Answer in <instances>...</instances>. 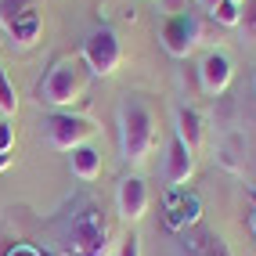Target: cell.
<instances>
[{"label":"cell","mask_w":256,"mask_h":256,"mask_svg":"<svg viewBox=\"0 0 256 256\" xmlns=\"http://www.w3.org/2000/svg\"><path fill=\"white\" fill-rule=\"evenodd\" d=\"M119 256H141V238H138V234L123 238V246H119Z\"/></svg>","instance_id":"obj_19"},{"label":"cell","mask_w":256,"mask_h":256,"mask_svg":"<svg viewBox=\"0 0 256 256\" xmlns=\"http://www.w3.org/2000/svg\"><path fill=\"white\" fill-rule=\"evenodd\" d=\"M83 62L94 76H112L123 62V44H119L116 29H94L87 40H83Z\"/></svg>","instance_id":"obj_5"},{"label":"cell","mask_w":256,"mask_h":256,"mask_svg":"<svg viewBox=\"0 0 256 256\" xmlns=\"http://www.w3.org/2000/svg\"><path fill=\"white\" fill-rule=\"evenodd\" d=\"M195 174V152L188 148L177 134L170 138V148H166V162H162V177L170 188H180L184 180H192Z\"/></svg>","instance_id":"obj_10"},{"label":"cell","mask_w":256,"mask_h":256,"mask_svg":"<svg viewBox=\"0 0 256 256\" xmlns=\"http://www.w3.org/2000/svg\"><path fill=\"white\" fill-rule=\"evenodd\" d=\"M246 195H249V231L256 238V192H246Z\"/></svg>","instance_id":"obj_21"},{"label":"cell","mask_w":256,"mask_h":256,"mask_svg":"<svg viewBox=\"0 0 256 256\" xmlns=\"http://www.w3.org/2000/svg\"><path fill=\"white\" fill-rule=\"evenodd\" d=\"M8 256H40V249H36V246L18 242V246H11V249H8Z\"/></svg>","instance_id":"obj_20"},{"label":"cell","mask_w":256,"mask_h":256,"mask_svg":"<svg viewBox=\"0 0 256 256\" xmlns=\"http://www.w3.org/2000/svg\"><path fill=\"white\" fill-rule=\"evenodd\" d=\"M234 4H242V0H234Z\"/></svg>","instance_id":"obj_26"},{"label":"cell","mask_w":256,"mask_h":256,"mask_svg":"<svg viewBox=\"0 0 256 256\" xmlns=\"http://www.w3.org/2000/svg\"><path fill=\"white\" fill-rule=\"evenodd\" d=\"M231 76H234V69H231V58L224 50H210L198 65V83H202V90L213 94V98L231 87Z\"/></svg>","instance_id":"obj_9"},{"label":"cell","mask_w":256,"mask_h":256,"mask_svg":"<svg viewBox=\"0 0 256 256\" xmlns=\"http://www.w3.org/2000/svg\"><path fill=\"white\" fill-rule=\"evenodd\" d=\"M159 40H162V47H166V54L188 58V54L195 50V44H198V22H195V14H192V11L170 14V18L162 22V29H159Z\"/></svg>","instance_id":"obj_6"},{"label":"cell","mask_w":256,"mask_h":256,"mask_svg":"<svg viewBox=\"0 0 256 256\" xmlns=\"http://www.w3.org/2000/svg\"><path fill=\"white\" fill-rule=\"evenodd\" d=\"M40 256H50V252H40Z\"/></svg>","instance_id":"obj_25"},{"label":"cell","mask_w":256,"mask_h":256,"mask_svg":"<svg viewBox=\"0 0 256 256\" xmlns=\"http://www.w3.org/2000/svg\"><path fill=\"white\" fill-rule=\"evenodd\" d=\"M98 123L87 116H72V112H54L44 119V138L54 152H72L80 144H87L94 138Z\"/></svg>","instance_id":"obj_4"},{"label":"cell","mask_w":256,"mask_h":256,"mask_svg":"<svg viewBox=\"0 0 256 256\" xmlns=\"http://www.w3.org/2000/svg\"><path fill=\"white\" fill-rule=\"evenodd\" d=\"M202 4H206V11H210V8H216V4H220V0H202Z\"/></svg>","instance_id":"obj_23"},{"label":"cell","mask_w":256,"mask_h":256,"mask_svg":"<svg viewBox=\"0 0 256 256\" xmlns=\"http://www.w3.org/2000/svg\"><path fill=\"white\" fill-rule=\"evenodd\" d=\"M83 94H87V76H83V65L76 58L54 62L36 87V101L47 108H69L76 101H83Z\"/></svg>","instance_id":"obj_2"},{"label":"cell","mask_w":256,"mask_h":256,"mask_svg":"<svg viewBox=\"0 0 256 256\" xmlns=\"http://www.w3.org/2000/svg\"><path fill=\"white\" fill-rule=\"evenodd\" d=\"M252 83H256V80H252Z\"/></svg>","instance_id":"obj_27"},{"label":"cell","mask_w":256,"mask_h":256,"mask_svg":"<svg viewBox=\"0 0 256 256\" xmlns=\"http://www.w3.org/2000/svg\"><path fill=\"white\" fill-rule=\"evenodd\" d=\"M177 256H234V252L228 249V242L213 228L195 224V228L177 234Z\"/></svg>","instance_id":"obj_8"},{"label":"cell","mask_w":256,"mask_h":256,"mask_svg":"<svg viewBox=\"0 0 256 256\" xmlns=\"http://www.w3.org/2000/svg\"><path fill=\"white\" fill-rule=\"evenodd\" d=\"M116 206L123 220H141L148 213V184L141 177H123L119 180V192H116Z\"/></svg>","instance_id":"obj_11"},{"label":"cell","mask_w":256,"mask_h":256,"mask_svg":"<svg viewBox=\"0 0 256 256\" xmlns=\"http://www.w3.org/2000/svg\"><path fill=\"white\" fill-rule=\"evenodd\" d=\"M0 36H4V26H0Z\"/></svg>","instance_id":"obj_24"},{"label":"cell","mask_w":256,"mask_h":256,"mask_svg":"<svg viewBox=\"0 0 256 256\" xmlns=\"http://www.w3.org/2000/svg\"><path fill=\"white\" fill-rule=\"evenodd\" d=\"M8 166H11V156H0V174H4Z\"/></svg>","instance_id":"obj_22"},{"label":"cell","mask_w":256,"mask_h":256,"mask_svg":"<svg viewBox=\"0 0 256 256\" xmlns=\"http://www.w3.org/2000/svg\"><path fill=\"white\" fill-rule=\"evenodd\" d=\"M11 148H14V126L8 119H0V156H11Z\"/></svg>","instance_id":"obj_18"},{"label":"cell","mask_w":256,"mask_h":256,"mask_svg":"<svg viewBox=\"0 0 256 256\" xmlns=\"http://www.w3.org/2000/svg\"><path fill=\"white\" fill-rule=\"evenodd\" d=\"M40 29H44V14H40V8H29V11H22L18 18H14V22L8 26L11 40L18 44V47H32V44L40 40Z\"/></svg>","instance_id":"obj_12"},{"label":"cell","mask_w":256,"mask_h":256,"mask_svg":"<svg viewBox=\"0 0 256 256\" xmlns=\"http://www.w3.org/2000/svg\"><path fill=\"white\" fill-rule=\"evenodd\" d=\"M210 14H213L216 26H238V4L234 0H220L216 8H210Z\"/></svg>","instance_id":"obj_17"},{"label":"cell","mask_w":256,"mask_h":256,"mask_svg":"<svg viewBox=\"0 0 256 256\" xmlns=\"http://www.w3.org/2000/svg\"><path fill=\"white\" fill-rule=\"evenodd\" d=\"M69 166H72V177H80V180L90 184V180L101 177V152L90 148V144H80V148H72Z\"/></svg>","instance_id":"obj_13"},{"label":"cell","mask_w":256,"mask_h":256,"mask_svg":"<svg viewBox=\"0 0 256 256\" xmlns=\"http://www.w3.org/2000/svg\"><path fill=\"white\" fill-rule=\"evenodd\" d=\"M14 108H18V94H14V83L8 80V72L0 69V112L11 116Z\"/></svg>","instance_id":"obj_16"},{"label":"cell","mask_w":256,"mask_h":256,"mask_svg":"<svg viewBox=\"0 0 256 256\" xmlns=\"http://www.w3.org/2000/svg\"><path fill=\"white\" fill-rule=\"evenodd\" d=\"M159 148V123L144 98L126 94L119 105V152L130 166L148 162V156Z\"/></svg>","instance_id":"obj_1"},{"label":"cell","mask_w":256,"mask_h":256,"mask_svg":"<svg viewBox=\"0 0 256 256\" xmlns=\"http://www.w3.org/2000/svg\"><path fill=\"white\" fill-rule=\"evenodd\" d=\"M238 29L246 32V40H256V0L238 4Z\"/></svg>","instance_id":"obj_15"},{"label":"cell","mask_w":256,"mask_h":256,"mask_svg":"<svg viewBox=\"0 0 256 256\" xmlns=\"http://www.w3.org/2000/svg\"><path fill=\"white\" fill-rule=\"evenodd\" d=\"M65 256H108V224L98 206H83L62 242Z\"/></svg>","instance_id":"obj_3"},{"label":"cell","mask_w":256,"mask_h":256,"mask_svg":"<svg viewBox=\"0 0 256 256\" xmlns=\"http://www.w3.org/2000/svg\"><path fill=\"white\" fill-rule=\"evenodd\" d=\"M177 138L192 148V152H198L202 148V138H206V134H202V116L195 108H188V105L177 108Z\"/></svg>","instance_id":"obj_14"},{"label":"cell","mask_w":256,"mask_h":256,"mask_svg":"<svg viewBox=\"0 0 256 256\" xmlns=\"http://www.w3.org/2000/svg\"><path fill=\"white\" fill-rule=\"evenodd\" d=\"M162 220H166V228L170 231H188V228H195L198 224V216H202V206H198V195L192 192H184V188H170V195L162 202Z\"/></svg>","instance_id":"obj_7"}]
</instances>
